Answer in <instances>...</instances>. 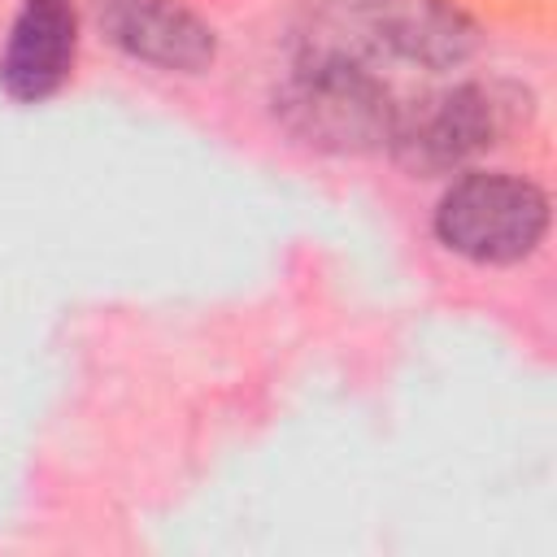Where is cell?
I'll use <instances>...</instances> for the list:
<instances>
[{
	"label": "cell",
	"mask_w": 557,
	"mask_h": 557,
	"mask_svg": "<svg viewBox=\"0 0 557 557\" xmlns=\"http://www.w3.org/2000/svg\"><path fill=\"white\" fill-rule=\"evenodd\" d=\"M366 22L392 52L448 70L474 52V26L453 0H366Z\"/></svg>",
	"instance_id": "8992f818"
},
{
	"label": "cell",
	"mask_w": 557,
	"mask_h": 557,
	"mask_svg": "<svg viewBox=\"0 0 557 557\" xmlns=\"http://www.w3.org/2000/svg\"><path fill=\"white\" fill-rule=\"evenodd\" d=\"M509 104L513 100L487 83H457L418 96L392 113L387 148L409 174H448L500 144L509 131Z\"/></svg>",
	"instance_id": "3957f363"
},
{
	"label": "cell",
	"mask_w": 557,
	"mask_h": 557,
	"mask_svg": "<svg viewBox=\"0 0 557 557\" xmlns=\"http://www.w3.org/2000/svg\"><path fill=\"white\" fill-rule=\"evenodd\" d=\"M274 113L283 126L326 152H361L374 144H387L392 126V100L387 87L366 74L348 57H313L287 74V83L274 96Z\"/></svg>",
	"instance_id": "6da1fadb"
},
{
	"label": "cell",
	"mask_w": 557,
	"mask_h": 557,
	"mask_svg": "<svg viewBox=\"0 0 557 557\" xmlns=\"http://www.w3.org/2000/svg\"><path fill=\"white\" fill-rule=\"evenodd\" d=\"M104 30L126 57L157 70L196 74L213 61V30L174 0H109Z\"/></svg>",
	"instance_id": "5b68a950"
},
{
	"label": "cell",
	"mask_w": 557,
	"mask_h": 557,
	"mask_svg": "<svg viewBox=\"0 0 557 557\" xmlns=\"http://www.w3.org/2000/svg\"><path fill=\"white\" fill-rule=\"evenodd\" d=\"M78 13L70 0H26L0 52V87L13 100H48L74 70Z\"/></svg>",
	"instance_id": "277c9868"
},
{
	"label": "cell",
	"mask_w": 557,
	"mask_h": 557,
	"mask_svg": "<svg viewBox=\"0 0 557 557\" xmlns=\"http://www.w3.org/2000/svg\"><path fill=\"white\" fill-rule=\"evenodd\" d=\"M548 231V196L518 174H461L435 209V235L466 261L509 265L540 248Z\"/></svg>",
	"instance_id": "7a4b0ae2"
}]
</instances>
